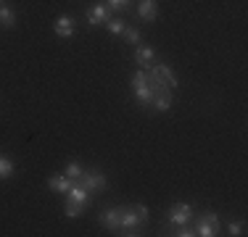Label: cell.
I'll return each instance as SVG.
<instances>
[{
	"label": "cell",
	"mask_w": 248,
	"mask_h": 237,
	"mask_svg": "<svg viewBox=\"0 0 248 237\" xmlns=\"http://www.w3.org/2000/svg\"><path fill=\"white\" fill-rule=\"evenodd\" d=\"M122 37H124V43H127V45H135V47H138V45H140V29H135V27H124Z\"/></svg>",
	"instance_id": "e0dca14e"
},
{
	"label": "cell",
	"mask_w": 248,
	"mask_h": 237,
	"mask_svg": "<svg viewBox=\"0 0 248 237\" xmlns=\"http://www.w3.org/2000/svg\"><path fill=\"white\" fill-rule=\"evenodd\" d=\"M14 171H16V166L11 158H5V156H0V179H11L14 177Z\"/></svg>",
	"instance_id": "2e32d148"
},
{
	"label": "cell",
	"mask_w": 248,
	"mask_h": 237,
	"mask_svg": "<svg viewBox=\"0 0 248 237\" xmlns=\"http://www.w3.org/2000/svg\"><path fill=\"white\" fill-rule=\"evenodd\" d=\"M132 208H135V213H138V219H140V222H148V216H151V213H148V206H143V203H138V206H132Z\"/></svg>",
	"instance_id": "7402d4cb"
},
{
	"label": "cell",
	"mask_w": 248,
	"mask_h": 237,
	"mask_svg": "<svg viewBox=\"0 0 248 237\" xmlns=\"http://www.w3.org/2000/svg\"><path fill=\"white\" fill-rule=\"evenodd\" d=\"M153 71H156L158 76H161L164 79V85L169 87V90H177V87H180V79H177V74H174V69L169 66V63H153L151 66Z\"/></svg>",
	"instance_id": "ba28073f"
},
{
	"label": "cell",
	"mask_w": 248,
	"mask_h": 237,
	"mask_svg": "<svg viewBox=\"0 0 248 237\" xmlns=\"http://www.w3.org/2000/svg\"><path fill=\"white\" fill-rule=\"evenodd\" d=\"M72 185H74V179H69L66 174H53L48 179V187L53 190V193H58V195H66L69 190H72Z\"/></svg>",
	"instance_id": "8fae6325"
},
{
	"label": "cell",
	"mask_w": 248,
	"mask_h": 237,
	"mask_svg": "<svg viewBox=\"0 0 248 237\" xmlns=\"http://www.w3.org/2000/svg\"><path fill=\"white\" fill-rule=\"evenodd\" d=\"M172 105H174L172 90H161V92H156V95L151 98V108L158 111V114H167V111H172Z\"/></svg>",
	"instance_id": "52a82bcc"
},
{
	"label": "cell",
	"mask_w": 248,
	"mask_h": 237,
	"mask_svg": "<svg viewBox=\"0 0 248 237\" xmlns=\"http://www.w3.org/2000/svg\"><path fill=\"white\" fill-rule=\"evenodd\" d=\"M124 27H127V21H124V19H119V16H116V19L111 16V19L106 21V29H108L111 34H122V32H124Z\"/></svg>",
	"instance_id": "ac0fdd59"
},
{
	"label": "cell",
	"mask_w": 248,
	"mask_h": 237,
	"mask_svg": "<svg viewBox=\"0 0 248 237\" xmlns=\"http://www.w3.org/2000/svg\"><path fill=\"white\" fill-rule=\"evenodd\" d=\"M138 16L143 21H156V16H158V5H156V0H140V5H138Z\"/></svg>",
	"instance_id": "7c38bea8"
},
{
	"label": "cell",
	"mask_w": 248,
	"mask_h": 237,
	"mask_svg": "<svg viewBox=\"0 0 248 237\" xmlns=\"http://www.w3.org/2000/svg\"><path fill=\"white\" fill-rule=\"evenodd\" d=\"M122 206H111V208H106L103 213H100V224H103L106 229H108V232H119L122 229Z\"/></svg>",
	"instance_id": "5b68a950"
},
{
	"label": "cell",
	"mask_w": 248,
	"mask_h": 237,
	"mask_svg": "<svg viewBox=\"0 0 248 237\" xmlns=\"http://www.w3.org/2000/svg\"><path fill=\"white\" fill-rule=\"evenodd\" d=\"M82 213H85V206L77 203V200H72V198H66V203H63V216L66 219H79Z\"/></svg>",
	"instance_id": "5bb4252c"
},
{
	"label": "cell",
	"mask_w": 248,
	"mask_h": 237,
	"mask_svg": "<svg viewBox=\"0 0 248 237\" xmlns=\"http://www.w3.org/2000/svg\"><path fill=\"white\" fill-rule=\"evenodd\" d=\"M3 3H5V0H0V5H3Z\"/></svg>",
	"instance_id": "603a6c76"
},
{
	"label": "cell",
	"mask_w": 248,
	"mask_h": 237,
	"mask_svg": "<svg viewBox=\"0 0 248 237\" xmlns=\"http://www.w3.org/2000/svg\"><path fill=\"white\" fill-rule=\"evenodd\" d=\"M16 24V11L11 8V5H0V27H5V29H11Z\"/></svg>",
	"instance_id": "9a60e30c"
},
{
	"label": "cell",
	"mask_w": 248,
	"mask_h": 237,
	"mask_svg": "<svg viewBox=\"0 0 248 237\" xmlns=\"http://www.w3.org/2000/svg\"><path fill=\"white\" fill-rule=\"evenodd\" d=\"M132 92H135V98H138L140 105H151L153 92L148 87V79H145V69H140V71L132 74Z\"/></svg>",
	"instance_id": "7a4b0ae2"
},
{
	"label": "cell",
	"mask_w": 248,
	"mask_h": 237,
	"mask_svg": "<svg viewBox=\"0 0 248 237\" xmlns=\"http://www.w3.org/2000/svg\"><path fill=\"white\" fill-rule=\"evenodd\" d=\"M66 198H72V200H77V203H82V206L90 203V193H87V190L82 187L79 182H74V185H72V190L66 193Z\"/></svg>",
	"instance_id": "4fadbf2b"
},
{
	"label": "cell",
	"mask_w": 248,
	"mask_h": 237,
	"mask_svg": "<svg viewBox=\"0 0 248 237\" xmlns=\"http://www.w3.org/2000/svg\"><path fill=\"white\" fill-rule=\"evenodd\" d=\"M63 174H66L69 177V179H79V174H82V163L79 161H69L66 166H63Z\"/></svg>",
	"instance_id": "d6986e66"
},
{
	"label": "cell",
	"mask_w": 248,
	"mask_h": 237,
	"mask_svg": "<svg viewBox=\"0 0 248 237\" xmlns=\"http://www.w3.org/2000/svg\"><path fill=\"white\" fill-rule=\"evenodd\" d=\"M190 219H193V206L190 203H174V206H169V211H167V222L169 224L180 227V224H190Z\"/></svg>",
	"instance_id": "277c9868"
},
{
	"label": "cell",
	"mask_w": 248,
	"mask_h": 237,
	"mask_svg": "<svg viewBox=\"0 0 248 237\" xmlns=\"http://www.w3.org/2000/svg\"><path fill=\"white\" fill-rule=\"evenodd\" d=\"M193 229H196L198 237H217L219 235V216H217L214 211L203 213V216L193 224Z\"/></svg>",
	"instance_id": "3957f363"
},
{
	"label": "cell",
	"mask_w": 248,
	"mask_h": 237,
	"mask_svg": "<svg viewBox=\"0 0 248 237\" xmlns=\"http://www.w3.org/2000/svg\"><path fill=\"white\" fill-rule=\"evenodd\" d=\"M108 19H111V8L106 3H98L87 11V24H90V27H100V24H106Z\"/></svg>",
	"instance_id": "8992f818"
},
{
	"label": "cell",
	"mask_w": 248,
	"mask_h": 237,
	"mask_svg": "<svg viewBox=\"0 0 248 237\" xmlns=\"http://www.w3.org/2000/svg\"><path fill=\"white\" fill-rule=\"evenodd\" d=\"M53 29H56V34L61 40H72L74 37V19H72V16H58Z\"/></svg>",
	"instance_id": "30bf717a"
},
{
	"label": "cell",
	"mask_w": 248,
	"mask_h": 237,
	"mask_svg": "<svg viewBox=\"0 0 248 237\" xmlns=\"http://www.w3.org/2000/svg\"><path fill=\"white\" fill-rule=\"evenodd\" d=\"M106 5H108L111 11H124L132 5V0H106Z\"/></svg>",
	"instance_id": "44dd1931"
},
{
	"label": "cell",
	"mask_w": 248,
	"mask_h": 237,
	"mask_svg": "<svg viewBox=\"0 0 248 237\" xmlns=\"http://www.w3.org/2000/svg\"><path fill=\"white\" fill-rule=\"evenodd\" d=\"M135 63H138L140 69H148V66H153L156 63V50L148 45H138V50H135Z\"/></svg>",
	"instance_id": "9c48e42d"
},
{
	"label": "cell",
	"mask_w": 248,
	"mask_h": 237,
	"mask_svg": "<svg viewBox=\"0 0 248 237\" xmlns=\"http://www.w3.org/2000/svg\"><path fill=\"white\" fill-rule=\"evenodd\" d=\"M79 182L82 187L87 190L90 195H95V193H103L106 190V174H100V171L95 169H82V174H79Z\"/></svg>",
	"instance_id": "6da1fadb"
},
{
	"label": "cell",
	"mask_w": 248,
	"mask_h": 237,
	"mask_svg": "<svg viewBox=\"0 0 248 237\" xmlns=\"http://www.w3.org/2000/svg\"><path fill=\"white\" fill-rule=\"evenodd\" d=\"M227 235H230V237H240V235H246V222H230Z\"/></svg>",
	"instance_id": "ffe728a7"
}]
</instances>
